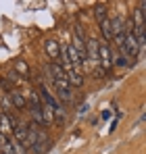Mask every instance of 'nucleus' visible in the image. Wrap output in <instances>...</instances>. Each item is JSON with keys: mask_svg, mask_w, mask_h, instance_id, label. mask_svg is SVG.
<instances>
[{"mask_svg": "<svg viewBox=\"0 0 146 154\" xmlns=\"http://www.w3.org/2000/svg\"><path fill=\"white\" fill-rule=\"evenodd\" d=\"M98 67L104 71V73H109L111 69H113V54H111V48H109V44H98Z\"/></svg>", "mask_w": 146, "mask_h": 154, "instance_id": "obj_1", "label": "nucleus"}, {"mask_svg": "<svg viewBox=\"0 0 146 154\" xmlns=\"http://www.w3.org/2000/svg\"><path fill=\"white\" fill-rule=\"evenodd\" d=\"M27 129H29V123H15L13 125V137L23 148H25V142H27Z\"/></svg>", "mask_w": 146, "mask_h": 154, "instance_id": "obj_2", "label": "nucleus"}, {"mask_svg": "<svg viewBox=\"0 0 146 154\" xmlns=\"http://www.w3.org/2000/svg\"><path fill=\"white\" fill-rule=\"evenodd\" d=\"M48 146H50V137L44 133V131H38V140H36V144L31 146V150H33L36 154H44Z\"/></svg>", "mask_w": 146, "mask_h": 154, "instance_id": "obj_3", "label": "nucleus"}, {"mask_svg": "<svg viewBox=\"0 0 146 154\" xmlns=\"http://www.w3.org/2000/svg\"><path fill=\"white\" fill-rule=\"evenodd\" d=\"M86 58H90L94 65H98V40L94 38L86 40Z\"/></svg>", "mask_w": 146, "mask_h": 154, "instance_id": "obj_4", "label": "nucleus"}, {"mask_svg": "<svg viewBox=\"0 0 146 154\" xmlns=\"http://www.w3.org/2000/svg\"><path fill=\"white\" fill-rule=\"evenodd\" d=\"M54 88H56V92H59V96L63 100H71V85H69L67 79H56L54 81Z\"/></svg>", "mask_w": 146, "mask_h": 154, "instance_id": "obj_5", "label": "nucleus"}, {"mask_svg": "<svg viewBox=\"0 0 146 154\" xmlns=\"http://www.w3.org/2000/svg\"><path fill=\"white\" fill-rule=\"evenodd\" d=\"M8 100H11V104H13V108H19V110H23L25 104H27L25 96L21 94V92H15V90L8 94Z\"/></svg>", "mask_w": 146, "mask_h": 154, "instance_id": "obj_6", "label": "nucleus"}, {"mask_svg": "<svg viewBox=\"0 0 146 154\" xmlns=\"http://www.w3.org/2000/svg\"><path fill=\"white\" fill-rule=\"evenodd\" d=\"M0 133L6 135V133H13V119L4 112H0Z\"/></svg>", "mask_w": 146, "mask_h": 154, "instance_id": "obj_7", "label": "nucleus"}, {"mask_svg": "<svg viewBox=\"0 0 146 154\" xmlns=\"http://www.w3.org/2000/svg\"><path fill=\"white\" fill-rule=\"evenodd\" d=\"M100 31H102L104 44L113 40V27H111V19H102V21H100Z\"/></svg>", "mask_w": 146, "mask_h": 154, "instance_id": "obj_8", "label": "nucleus"}, {"mask_svg": "<svg viewBox=\"0 0 146 154\" xmlns=\"http://www.w3.org/2000/svg\"><path fill=\"white\" fill-rule=\"evenodd\" d=\"M44 48H46V52H48L50 58H59V54H61V46H59V42L48 40V42L44 44Z\"/></svg>", "mask_w": 146, "mask_h": 154, "instance_id": "obj_9", "label": "nucleus"}, {"mask_svg": "<svg viewBox=\"0 0 146 154\" xmlns=\"http://www.w3.org/2000/svg\"><path fill=\"white\" fill-rule=\"evenodd\" d=\"M67 81H69L71 88H81V85H84V77H81L79 71H71V73H67Z\"/></svg>", "mask_w": 146, "mask_h": 154, "instance_id": "obj_10", "label": "nucleus"}, {"mask_svg": "<svg viewBox=\"0 0 146 154\" xmlns=\"http://www.w3.org/2000/svg\"><path fill=\"white\" fill-rule=\"evenodd\" d=\"M50 75H52V81H56V79H67V73L61 69V65L59 63H50Z\"/></svg>", "mask_w": 146, "mask_h": 154, "instance_id": "obj_11", "label": "nucleus"}, {"mask_svg": "<svg viewBox=\"0 0 146 154\" xmlns=\"http://www.w3.org/2000/svg\"><path fill=\"white\" fill-rule=\"evenodd\" d=\"M15 73L21 75V77H29V67H27V63H25L23 58H19L15 63Z\"/></svg>", "mask_w": 146, "mask_h": 154, "instance_id": "obj_12", "label": "nucleus"}, {"mask_svg": "<svg viewBox=\"0 0 146 154\" xmlns=\"http://www.w3.org/2000/svg\"><path fill=\"white\" fill-rule=\"evenodd\" d=\"M31 119H33V125H40L44 127V121H42V106H31Z\"/></svg>", "mask_w": 146, "mask_h": 154, "instance_id": "obj_13", "label": "nucleus"}, {"mask_svg": "<svg viewBox=\"0 0 146 154\" xmlns=\"http://www.w3.org/2000/svg\"><path fill=\"white\" fill-rule=\"evenodd\" d=\"M65 117H67V115H65V108H63L61 104H56L54 110H52V119H54L52 123H65Z\"/></svg>", "mask_w": 146, "mask_h": 154, "instance_id": "obj_14", "label": "nucleus"}, {"mask_svg": "<svg viewBox=\"0 0 146 154\" xmlns=\"http://www.w3.org/2000/svg\"><path fill=\"white\" fill-rule=\"evenodd\" d=\"M52 106H48V104H42V121H44V125H50L54 119H52Z\"/></svg>", "mask_w": 146, "mask_h": 154, "instance_id": "obj_15", "label": "nucleus"}, {"mask_svg": "<svg viewBox=\"0 0 146 154\" xmlns=\"http://www.w3.org/2000/svg\"><path fill=\"white\" fill-rule=\"evenodd\" d=\"M27 98H29L31 106H42V102H40V96H38V92H27Z\"/></svg>", "mask_w": 146, "mask_h": 154, "instance_id": "obj_16", "label": "nucleus"}, {"mask_svg": "<svg viewBox=\"0 0 146 154\" xmlns=\"http://www.w3.org/2000/svg\"><path fill=\"white\" fill-rule=\"evenodd\" d=\"M94 13H96V19H98V21H102V19H106V6H104V4H98V6H96V11H94Z\"/></svg>", "mask_w": 146, "mask_h": 154, "instance_id": "obj_17", "label": "nucleus"}, {"mask_svg": "<svg viewBox=\"0 0 146 154\" xmlns=\"http://www.w3.org/2000/svg\"><path fill=\"white\" fill-rule=\"evenodd\" d=\"M127 63H129V60H127V58H123V56H119V58H117V65H119V67H125Z\"/></svg>", "mask_w": 146, "mask_h": 154, "instance_id": "obj_18", "label": "nucleus"}, {"mask_svg": "<svg viewBox=\"0 0 146 154\" xmlns=\"http://www.w3.org/2000/svg\"><path fill=\"white\" fill-rule=\"evenodd\" d=\"M4 142H6V137H4V135L0 133V148H2V144H4Z\"/></svg>", "mask_w": 146, "mask_h": 154, "instance_id": "obj_19", "label": "nucleus"}]
</instances>
